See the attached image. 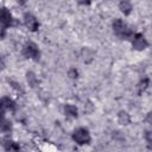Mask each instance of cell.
Masks as SVG:
<instances>
[{
	"instance_id": "1",
	"label": "cell",
	"mask_w": 152,
	"mask_h": 152,
	"mask_svg": "<svg viewBox=\"0 0 152 152\" xmlns=\"http://www.w3.org/2000/svg\"><path fill=\"white\" fill-rule=\"evenodd\" d=\"M112 28H113V32L114 34L120 38V39H124V40H127V39H131L134 34L132 27L126 23L122 19L120 18H115L112 23Z\"/></svg>"
},
{
	"instance_id": "2",
	"label": "cell",
	"mask_w": 152,
	"mask_h": 152,
	"mask_svg": "<svg viewBox=\"0 0 152 152\" xmlns=\"http://www.w3.org/2000/svg\"><path fill=\"white\" fill-rule=\"evenodd\" d=\"M0 21H1V38L5 37V32L7 28L15 26L17 21L13 18L12 13L10 12V10H7L6 7H2L1 10V15H0Z\"/></svg>"
},
{
	"instance_id": "3",
	"label": "cell",
	"mask_w": 152,
	"mask_h": 152,
	"mask_svg": "<svg viewBox=\"0 0 152 152\" xmlns=\"http://www.w3.org/2000/svg\"><path fill=\"white\" fill-rule=\"evenodd\" d=\"M21 53L25 58L27 59H33V61H39L40 58V51L38 49V45L33 42H27L24 44Z\"/></svg>"
},
{
	"instance_id": "4",
	"label": "cell",
	"mask_w": 152,
	"mask_h": 152,
	"mask_svg": "<svg viewBox=\"0 0 152 152\" xmlns=\"http://www.w3.org/2000/svg\"><path fill=\"white\" fill-rule=\"evenodd\" d=\"M71 138H72V140H74L76 144H78V145H87V144H89L90 140H91V137H90L89 131H88L87 128H84V127H78V128H76V129L72 132Z\"/></svg>"
},
{
	"instance_id": "5",
	"label": "cell",
	"mask_w": 152,
	"mask_h": 152,
	"mask_svg": "<svg viewBox=\"0 0 152 152\" xmlns=\"http://www.w3.org/2000/svg\"><path fill=\"white\" fill-rule=\"evenodd\" d=\"M131 43H132L133 49L138 50V51H142V50H145L148 46V42L146 40L145 36L139 33V32L133 34V37L131 38Z\"/></svg>"
},
{
	"instance_id": "6",
	"label": "cell",
	"mask_w": 152,
	"mask_h": 152,
	"mask_svg": "<svg viewBox=\"0 0 152 152\" xmlns=\"http://www.w3.org/2000/svg\"><path fill=\"white\" fill-rule=\"evenodd\" d=\"M24 25L31 32H36L39 28V21H38V19L33 14H31V13H25L24 14Z\"/></svg>"
},
{
	"instance_id": "7",
	"label": "cell",
	"mask_w": 152,
	"mask_h": 152,
	"mask_svg": "<svg viewBox=\"0 0 152 152\" xmlns=\"http://www.w3.org/2000/svg\"><path fill=\"white\" fill-rule=\"evenodd\" d=\"M15 107H17V104H15V102H14L11 97H8V96H4V97L1 99L2 115L5 114V110H11V112L15 110Z\"/></svg>"
},
{
	"instance_id": "8",
	"label": "cell",
	"mask_w": 152,
	"mask_h": 152,
	"mask_svg": "<svg viewBox=\"0 0 152 152\" xmlns=\"http://www.w3.org/2000/svg\"><path fill=\"white\" fill-rule=\"evenodd\" d=\"M119 10L125 14V15H129L133 11V5L129 0H120L119 1Z\"/></svg>"
},
{
	"instance_id": "9",
	"label": "cell",
	"mask_w": 152,
	"mask_h": 152,
	"mask_svg": "<svg viewBox=\"0 0 152 152\" xmlns=\"http://www.w3.org/2000/svg\"><path fill=\"white\" fill-rule=\"evenodd\" d=\"M64 114L70 119H75L78 116V109L74 104H65L64 106Z\"/></svg>"
},
{
	"instance_id": "10",
	"label": "cell",
	"mask_w": 152,
	"mask_h": 152,
	"mask_svg": "<svg viewBox=\"0 0 152 152\" xmlns=\"http://www.w3.org/2000/svg\"><path fill=\"white\" fill-rule=\"evenodd\" d=\"M2 145H4V147H5L6 151H19L20 150V146L15 141H13V140H11L8 138L7 139H4Z\"/></svg>"
},
{
	"instance_id": "11",
	"label": "cell",
	"mask_w": 152,
	"mask_h": 152,
	"mask_svg": "<svg viewBox=\"0 0 152 152\" xmlns=\"http://www.w3.org/2000/svg\"><path fill=\"white\" fill-rule=\"evenodd\" d=\"M118 121H119L120 125L126 126V125H128V124L131 122V116L128 115L127 112L121 110V112H119V114H118Z\"/></svg>"
},
{
	"instance_id": "12",
	"label": "cell",
	"mask_w": 152,
	"mask_h": 152,
	"mask_svg": "<svg viewBox=\"0 0 152 152\" xmlns=\"http://www.w3.org/2000/svg\"><path fill=\"white\" fill-rule=\"evenodd\" d=\"M12 131V124L11 121L6 120L5 116H2V122H1V132L2 133H10Z\"/></svg>"
},
{
	"instance_id": "13",
	"label": "cell",
	"mask_w": 152,
	"mask_h": 152,
	"mask_svg": "<svg viewBox=\"0 0 152 152\" xmlns=\"http://www.w3.org/2000/svg\"><path fill=\"white\" fill-rule=\"evenodd\" d=\"M26 78H27V82L30 83L31 87L38 86V80H37V77H36V75L33 72H27L26 74Z\"/></svg>"
},
{
	"instance_id": "14",
	"label": "cell",
	"mask_w": 152,
	"mask_h": 152,
	"mask_svg": "<svg viewBox=\"0 0 152 152\" xmlns=\"http://www.w3.org/2000/svg\"><path fill=\"white\" fill-rule=\"evenodd\" d=\"M144 138H145L146 142L148 144V146L152 147V131H150V129L145 131V133H144Z\"/></svg>"
},
{
	"instance_id": "15",
	"label": "cell",
	"mask_w": 152,
	"mask_h": 152,
	"mask_svg": "<svg viewBox=\"0 0 152 152\" xmlns=\"http://www.w3.org/2000/svg\"><path fill=\"white\" fill-rule=\"evenodd\" d=\"M147 84H148V78H144L142 81H140V83H139V86H138V88H139V93L144 91V90L147 88Z\"/></svg>"
},
{
	"instance_id": "16",
	"label": "cell",
	"mask_w": 152,
	"mask_h": 152,
	"mask_svg": "<svg viewBox=\"0 0 152 152\" xmlns=\"http://www.w3.org/2000/svg\"><path fill=\"white\" fill-rule=\"evenodd\" d=\"M68 75H69L71 78H77V77H78V71H77L75 68H71V69L68 71Z\"/></svg>"
},
{
	"instance_id": "17",
	"label": "cell",
	"mask_w": 152,
	"mask_h": 152,
	"mask_svg": "<svg viewBox=\"0 0 152 152\" xmlns=\"http://www.w3.org/2000/svg\"><path fill=\"white\" fill-rule=\"evenodd\" d=\"M145 121H146L148 125H151V126H152V110H151V112H148V113L146 114Z\"/></svg>"
},
{
	"instance_id": "18",
	"label": "cell",
	"mask_w": 152,
	"mask_h": 152,
	"mask_svg": "<svg viewBox=\"0 0 152 152\" xmlns=\"http://www.w3.org/2000/svg\"><path fill=\"white\" fill-rule=\"evenodd\" d=\"M76 1H77V4L84 5V6H88V5H90V2H91V0H76Z\"/></svg>"
}]
</instances>
